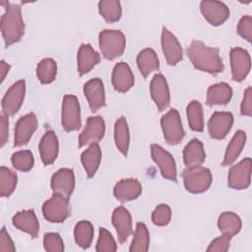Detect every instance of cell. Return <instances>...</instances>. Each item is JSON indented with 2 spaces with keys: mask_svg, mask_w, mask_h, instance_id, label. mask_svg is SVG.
Masks as SVG:
<instances>
[{
  "mask_svg": "<svg viewBox=\"0 0 252 252\" xmlns=\"http://www.w3.org/2000/svg\"><path fill=\"white\" fill-rule=\"evenodd\" d=\"M187 54L193 66L202 72L216 75L224 69L219 49L207 46L202 41L193 40L187 49Z\"/></svg>",
  "mask_w": 252,
  "mask_h": 252,
  "instance_id": "obj_1",
  "label": "cell"
},
{
  "mask_svg": "<svg viewBox=\"0 0 252 252\" xmlns=\"http://www.w3.org/2000/svg\"><path fill=\"white\" fill-rule=\"evenodd\" d=\"M1 32L7 47L21 40L25 33V24L20 5L9 4L5 8L1 17Z\"/></svg>",
  "mask_w": 252,
  "mask_h": 252,
  "instance_id": "obj_2",
  "label": "cell"
},
{
  "mask_svg": "<svg viewBox=\"0 0 252 252\" xmlns=\"http://www.w3.org/2000/svg\"><path fill=\"white\" fill-rule=\"evenodd\" d=\"M182 178L185 189L193 194L207 191L212 183L211 171L201 165L186 167L182 172Z\"/></svg>",
  "mask_w": 252,
  "mask_h": 252,
  "instance_id": "obj_3",
  "label": "cell"
},
{
  "mask_svg": "<svg viewBox=\"0 0 252 252\" xmlns=\"http://www.w3.org/2000/svg\"><path fill=\"white\" fill-rule=\"evenodd\" d=\"M99 47L104 58L112 60L122 55L125 49V36L118 30H103L99 33Z\"/></svg>",
  "mask_w": 252,
  "mask_h": 252,
  "instance_id": "obj_4",
  "label": "cell"
},
{
  "mask_svg": "<svg viewBox=\"0 0 252 252\" xmlns=\"http://www.w3.org/2000/svg\"><path fill=\"white\" fill-rule=\"evenodd\" d=\"M42 214L50 222H63L70 215L69 199L60 194L53 193L52 197L44 202L42 206Z\"/></svg>",
  "mask_w": 252,
  "mask_h": 252,
  "instance_id": "obj_5",
  "label": "cell"
},
{
  "mask_svg": "<svg viewBox=\"0 0 252 252\" xmlns=\"http://www.w3.org/2000/svg\"><path fill=\"white\" fill-rule=\"evenodd\" d=\"M61 124L67 132L77 131L81 128L80 104L74 94H66L63 98Z\"/></svg>",
  "mask_w": 252,
  "mask_h": 252,
  "instance_id": "obj_6",
  "label": "cell"
},
{
  "mask_svg": "<svg viewBox=\"0 0 252 252\" xmlns=\"http://www.w3.org/2000/svg\"><path fill=\"white\" fill-rule=\"evenodd\" d=\"M160 124L164 139L168 144L177 145L183 140L185 132L182 127L179 113L176 109L172 108L165 113L161 117Z\"/></svg>",
  "mask_w": 252,
  "mask_h": 252,
  "instance_id": "obj_7",
  "label": "cell"
},
{
  "mask_svg": "<svg viewBox=\"0 0 252 252\" xmlns=\"http://www.w3.org/2000/svg\"><path fill=\"white\" fill-rule=\"evenodd\" d=\"M26 83L24 80H20L13 84L2 99V110L6 116H13L16 114L25 97Z\"/></svg>",
  "mask_w": 252,
  "mask_h": 252,
  "instance_id": "obj_8",
  "label": "cell"
},
{
  "mask_svg": "<svg viewBox=\"0 0 252 252\" xmlns=\"http://www.w3.org/2000/svg\"><path fill=\"white\" fill-rule=\"evenodd\" d=\"M251 167L250 158H245L240 162L233 165L228 172V186L236 190L246 189L250 185Z\"/></svg>",
  "mask_w": 252,
  "mask_h": 252,
  "instance_id": "obj_9",
  "label": "cell"
},
{
  "mask_svg": "<svg viewBox=\"0 0 252 252\" xmlns=\"http://www.w3.org/2000/svg\"><path fill=\"white\" fill-rule=\"evenodd\" d=\"M151 155L154 161L159 166L162 176L166 179L176 181L177 171L172 155L165 151L162 147L156 144L151 146Z\"/></svg>",
  "mask_w": 252,
  "mask_h": 252,
  "instance_id": "obj_10",
  "label": "cell"
},
{
  "mask_svg": "<svg viewBox=\"0 0 252 252\" xmlns=\"http://www.w3.org/2000/svg\"><path fill=\"white\" fill-rule=\"evenodd\" d=\"M105 133V123L101 116H90L79 136V147L99 142Z\"/></svg>",
  "mask_w": 252,
  "mask_h": 252,
  "instance_id": "obj_11",
  "label": "cell"
},
{
  "mask_svg": "<svg viewBox=\"0 0 252 252\" xmlns=\"http://www.w3.org/2000/svg\"><path fill=\"white\" fill-rule=\"evenodd\" d=\"M233 124V115L230 112H214L208 122V131L213 139L221 140L225 138Z\"/></svg>",
  "mask_w": 252,
  "mask_h": 252,
  "instance_id": "obj_12",
  "label": "cell"
},
{
  "mask_svg": "<svg viewBox=\"0 0 252 252\" xmlns=\"http://www.w3.org/2000/svg\"><path fill=\"white\" fill-rule=\"evenodd\" d=\"M200 10L204 18L213 26H220L229 18L228 7L220 1H202L200 4Z\"/></svg>",
  "mask_w": 252,
  "mask_h": 252,
  "instance_id": "obj_13",
  "label": "cell"
},
{
  "mask_svg": "<svg viewBox=\"0 0 252 252\" xmlns=\"http://www.w3.org/2000/svg\"><path fill=\"white\" fill-rule=\"evenodd\" d=\"M230 66L232 79L236 82L243 81L251 68L249 53L241 47L232 48L230 50Z\"/></svg>",
  "mask_w": 252,
  "mask_h": 252,
  "instance_id": "obj_14",
  "label": "cell"
},
{
  "mask_svg": "<svg viewBox=\"0 0 252 252\" xmlns=\"http://www.w3.org/2000/svg\"><path fill=\"white\" fill-rule=\"evenodd\" d=\"M37 129V118L33 112L22 116L15 126L14 146L21 147L26 145Z\"/></svg>",
  "mask_w": 252,
  "mask_h": 252,
  "instance_id": "obj_15",
  "label": "cell"
},
{
  "mask_svg": "<svg viewBox=\"0 0 252 252\" xmlns=\"http://www.w3.org/2000/svg\"><path fill=\"white\" fill-rule=\"evenodd\" d=\"M50 186L53 193L60 194L69 199L75 188L74 171L70 168L57 170L51 177Z\"/></svg>",
  "mask_w": 252,
  "mask_h": 252,
  "instance_id": "obj_16",
  "label": "cell"
},
{
  "mask_svg": "<svg viewBox=\"0 0 252 252\" xmlns=\"http://www.w3.org/2000/svg\"><path fill=\"white\" fill-rule=\"evenodd\" d=\"M150 93L152 99L160 111L164 110L169 105V88L167 81L162 74H156L153 77L150 84Z\"/></svg>",
  "mask_w": 252,
  "mask_h": 252,
  "instance_id": "obj_17",
  "label": "cell"
},
{
  "mask_svg": "<svg viewBox=\"0 0 252 252\" xmlns=\"http://www.w3.org/2000/svg\"><path fill=\"white\" fill-rule=\"evenodd\" d=\"M84 94L93 112L105 105V93L103 83L99 78L91 79L84 85Z\"/></svg>",
  "mask_w": 252,
  "mask_h": 252,
  "instance_id": "obj_18",
  "label": "cell"
},
{
  "mask_svg": "<svg viewBox=\"0 0 252 252\" xmlns=\"http://www.w3.org/2000/svg\"><path fill=\"white\" fill-rule=\"evenodd\" d=\"M161 47L168 65L174 66L182 59V48L179 41L165 27L161 33Z\"/></svg>",
  "mask_w": 252,
  "mask_h": 252,
  "instance_id": "obj_19",
  "label": "cell"
},
{
  "mask_svg": "<svg viewBox=\"0 0 252 252\" xmlns=\"http://www.w3.org/2000/svg\"><path fill=\"white\" fill-rule=\"evenodd\" d=\"M141 193L142 185L135 178L121 179L115 184L113 188L114 197L122 203L137 199Z\"/></svg>",
  "mask_w": 252,
  "mask_h": 252,
  "instance_id": "obj_20",
  "label": "cell"
},
{
  "mask_svg": "<svg viewBox=\"0 0 252 252\" xmlns=\"http://www.w3.org/2000/svg\"><path fill=\"white\" fill-rule=\"evenodd\" d=\"M112 223L119 243L125 242L132 233V218L129 211L122 206L117 207L112 213Z\"/></svg>",
  "mask_w": 252,
  "mask_h": 252,
  "instance_id": "obj_21",
  "label": "cell"
},
{
  "mask_svg": "<svg viewBox=\"0 0 252 252\" xmlns=\"http://www.w3.org/2000/svg\"><path fill=\"white\" fill-rule=\"evenodd\" d=\"M13 225L21 231L27 232L32 238L37 237L39 222L33 210H24L18 212L12 219Z\"/></svg>",
  "mask_w": 252,
  "mask_h": 252,
  "instance_id": "obj_22",
  "label": "cell"
},
{
  "mask_svg": "<svg viewBox=\"0 0 252 252\" xmlns=\"http://www.w3.org/2000/svg\"><path fill=\"white\" fill-rule=\"evenodd\" d=\"M134 75L131 68L125 62L117 63L112 72V85L120 93L128 92L134 86Z\"/></svg>",
  "mask_w": 252,
  "mask_h": 252,
  "instance_id": "obj_23",
  "label": "cell"
},
{
  "mask_svg": "<svg viewBox=\"0 0 252 252\" xmlns=\"http://www.w3.org/2000/svg\"><path fill=\"white\" fill-rule=\"evenodd\" d=\"M100 61V55L96 52L91 44L84 43L80 46L77 56L78 72L80 75L89 73Z\"/></svg>",
  "mask_w": 252,
  "mask_h": 252,
  "instance_id": "obj_24",
  "label": "cell"
},
{
  "mask_svg": "<svg viewBox=\"0 0 252 252\" xmlns=\"http://www.w3.org/2000/svg\"><path fill=\"white\" fill-rule=\"evenodd\" d=\"M39 154L45 165L52 164L58 155V139L53 131H47L40 140Z\"/></svg>",
  "mask_w": 252,
  "mask_h": 252,
  "instance_id": "obj_25",
  "label": "cell"
},
{
  "mask_svg": "<svg viewBox=\"0 0 252 252\" xmlns=\"http://www.w3.org/2000/svg\"><path fill=\"white\" fill-rule=\"evenodd\" d=\"M82 164L88 177H93L100 164L101 160V150L97 143L89 145L88 149L85 150L81 155Z\"/></svg>",
  "mask_w": 252,
  "mask_h": 252,
  "instance_id": "obj_26",
  "label": "cell"
},
{
  "mask_svg": "<svg viewBox=\"0 0 252 252\" xmlns=\"http://www.w3.org/2000/svg\"><path fill=\"white\" fill-rule=\"evenodd\" d=\"M206 158L203 144L198 139L191 140L183 149V162L186 167L201 165Z\"/></svg>",
  "mask_w": 252,
  "mask_h": 252,
  "instance_id": "obj_27",
  "label": "cell"
},
{
  "mask_svg": "<svg viewBox=\"0 0 252 252\" xmlns=\"http://www.w3.org/2000/svg\"><path fill=\"white\" fill-rule=\"evenodd\" d=\"M232 97V90L226 83L212 85L207 92L206 102L208 105L226 104Z\"/></svg>",
  "mask_w": 252,
  "mask_h": 252,
  "instance_id": "obj_28",
  "label": "cell"
},
{
  "mask_svg": "<svg viewBox=\"0 0 252 252\" xmlns=\"http://www.w3.org/2000/svg\"><path fill=\"white\" fill-rule=\"evenodd\" d=\"M137 65L141 74L147 78L152 72L159 68V60L152 48H145L137 56Z\"/></svg>",
  "mask_w": 252,
  "mask_h": 252,
  "instance_id": "obj_29",
  "label": "cell"
},
{
  "mask_svg": "<svg viewBox=\"0 0 252 252\" xmlns=\"http://www.w3.org/2000/svg\"><path fill=\"white\" fill-rule=\"evenodd\" d=\"M245 142H246V134L244 131H237L234 136L232 137L231 141L229 142L226 151H225V155L223 158V161H222V166H228L231 165L236 158H238V156L240 155L242 149L245 146Z\"/></svg>",
  "mask_w": 252,
  "mask_h": 252,
  "instance_id": "obj_30",
  "label": "cell"
},
{
  "mask_svg": "<svg viewBox=\"0 0 252 252\" xmlns=\"http://www.w3.org/2000/svg\"><path fill=\"white\" fill-rule=\"evenodd\" d=\"M218 227L222 234L233 236L241 229V220L233 212H223L218 219Z\"/></svg>",
  "mask_w": 252,
  "mask_h": 252,
  "instance_id": "obj_31",
  "label": "cell"
},
{
  "mask_svg": "<svg viewBox=\"0 0 252 252\" xmlns=\"http://www.w3.org/2000/svg\"><path fill=\"white\" fill-rule=\"evenodd\" d=\"M114 141L117 149L124 155L127 156L130 144L129 127L125 117L121 116L115 121L114 125Z\"/></svg>",
  "mask_w": 252,
  "mask_h": 252,
  "instance_id": "obj_32",
  "label": "cell"
},
{
  "mask_svg": "<svg viewBox=\"0 0 252 252\" xmlns=\"http://www.w3.org/2000/svg\"><path fill=\"white\" fill-rule=\"evenodd\" d=\"M186 115L189 126L193 131L202 132L204 130L203 107L198 100H193L187 105Z\"/></svg>",
  "mask_w": 252,
  "mask_h": 252,
  "instance_id": "obj_33",
  "label": "cell"
},
{
  "mask_svg": "<svg viewBox=\"0 0 252 252\" xmlns=\"http://www.w3.org/2000/svg\"><path fill=\"white\" fill-rule=\"evenodd\" d=\"M74 236L76 243L83 249L89 248L93 237H94V227L92 223L88 220L79 221L74 229Z\"/></svg>",
  "mask_w": 252,
  "mask_h": 252,
  "instance_id": "obj_34",
  "label": "cell"
},
{
  "mask_svg": "<svg viewBox=\"0 0 252 252\" xmlns=\"http://www.w3.org/2000/svg\"><path fill=\"white\" fill-rule=\"evenodd\" d=\"M150 245V235L145 223L138 222L132 243L130 245V252H146Z\"/></svg>",
  "mask_w": 252,
  "mask_h": 252,
  "instance_id": "obj_35",
  "label": "cell"
},
{
  "mask_svg": "<svg viewBox=\"0 0 252 252\" xmlns=\"http://www.w3.org/2000/svg\"><path fill=\"white\" fill-rule=\"evenodd\" d=\"M57 65L52 58L42 59L36 68V76L42 84H50L55 80Z\"/></svg>",
  "mask_w": 252,
  "mask_h": 252,
  "instance_id": "obj_36",
  "label": "cell"
},
{
  "mask_svg": "<svg viewBox=\"0 0 252 252\" xmlns=\"http://www.w3.org/2000/svg\"><path fill=\"white\" fill-rule=\"evenodd\" d=\"M98 10L105 21L117 22L121 18V5L117 0H103L98 3Z\"/></svg>",
  "mask_w": 252,
  "mask_h": 252,
  "instance_id": "obj_37",
  "label": "cell"
},
{
  "mask_svg": "<svg viewBox=\"0 0 252 252\" xmlns=\"http://www.w3.org/2000/svg\"><path fill=\"white\" fill-rule=\"evenodd\" d=\"M17 185V175L8 167H0V194L2 197H9Z\"/></svg>",
  "mask_w": 252,
  "mask_h": 252,
  "instance_id": "obj_38",
  "label": "cell"
},
{
  "mask_svg": "<svg viewBox=\"0 0 252 252\" xmlns=\"http://www.w3.org/2000/svg\"><path fill=\"white\" fill-rule=\"evenodd\" d=\"M13 166L20 171H29L34 163L33 155L29 150H22L14 153L11 158Z\"/></svg>",
  "mask_w": 252,
  "mask_h": 252,
  "instance_id": "obj_39",
  "label": "cell"
},
{
  "mask_svg": "<svg viewBox=\"0 0 252 252\" xmlns=\"http://www.w3.org/2000/svg\"><path fill=\"white\" fill-rule=\"evenodd\" d=\"M117 249L116 242L111 233L104 227L99 228V235L96 243L97 252H114Z\"/></svg>",
  "mask_w": 252,
  "mask_h": 252,
  "instance_id": "obj_40",
  "label": "cell"
},
{
  "mask_svg": "<svg viewBox=\"0 0 252 252\" xmlns=\"http://www.w3.org/2000/svg\"><path fill=\"white\" fill-rule=\"evenodd\" d=\"M171 219V210L168 205L160 204L152 213V221L157 226H165Z\"/></svg>",
  "mask_w": 252,
  "mask_h": 252,
  "instance_id": "obj_41",
  "label": "cell"
},
{
  "mask_svg": "<svg viewBox=\"0 0 252 252\" xmlns=\"http://www.w3.org/2000/svg\"><path fill=\"white\" fill-rule=\"evenodd\" d=\"M44 249L48 252H62L64 251V242L60 235L55 232L46 233L43 237Z\"/></svg>",
  "mask_w": 252,
  "mask_h": 252,
  "instance_id": "obj_42",
  "label": "cell"
},
{
  "mask_svg": "<svg viewBox=\"0 0 252 252\" xmlns=\"http://www.w3.org/2000/svg\"><path fill=\"white\" fill-rule=\"evenodd\" d=\"M237 33L248 42L252 40V18L250 16H243L237 25Z\"/></svg>",
  "mask_w": 252,
  "mask_h": 252,
  "instance_id": "obj_43",
  "label": "cell"
},
{
  "mask_svg": "<svg viewBox=\"0 0 252 252\" xmlns=\"http://www.w3.org/2000/svg\"><path fill=\"white\" fill-rule=\"evenodd\" d=\"M231 236L222 234L221 236L214 239L208 246L207 251L208 252H225L229 248Z\"/></svg>",
  "mask_w": 252,
  "mask_h": 252,
  "instance_id": "obj_44",
  "label": "cell"
},
{
  "mask_svg": "<svg viewBox=\"0 0 252 252\" xmlns=\"http://www.w3.org/2000/svg\"><path fill=\"white\" fill-rule=\"evenodd\" d=\"M240 113L245 116L252 115V89L251 87H247L244 92L243 99L240 105Z\"/></svg>",
  "mask_w": 252,
  "mask_h": 252,
  "instance_id": "obj_45",
  "label": "cell"
},
{
  "mask_svg": "<svg viewBox=\"0 0 252 252\" xmlns=\"http://www.w3.org/2000/svg\"><path fill=\"white\" fill-rule=\"evenodd\" d=\"M0 251L1 252H14L16 251L15 245L9 235V233L6 231L5 227L1 229L0 232Z\"/></svg>",
  "mask_w": 252,
  "mask_h": 252,
  "instance_id": "obj_46",
  "label": "cell"
},
{
  "mask_svg": "<svg viewBox=\"0 0 252 252\" xmlns=\"http://www.w3.org/2000/svg\"><path fill=\"white\" fill-rule=\"evenodd\" d=\"M8 116L2 114L0 116V148H3L9 138V121Z\"/></svg>",
  "mask_w": 252,
  "mask_h": 252,
  "instance_id": "obj_47",
  "label": "cell"
},
{
  "mask_svg": "<svg viewBox=\"0 0 252 252\" xmlns=\"http://www.w3.org/2000/svg\"><path fill=\"white\" fill-rule=\"evenodd\" d=\"M10 70V65L6 63L4 60H1L0 62V73H1V82L5 80L6 75L9 73Z\"/></svg>",
  "mask_w": 252,
  "mask_h": 252,
  "instance_id": "obj_48",
  "label": "cell"
}]
</instances>
